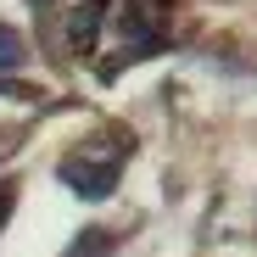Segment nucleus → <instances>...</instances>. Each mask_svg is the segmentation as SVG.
<instances>
[{
	"label": "nucleus",
	"mask_w": 257,
	"mask_h": 257,
	"mask_svg": "<svg viewBox=\"0 0 257 257\" xmlns=\"http://www.w3.org/2000/svg\"><path fill=\"white\" fill-rule=\"evenodd\" d=\"M62 185H73L84 201H101V196H112V185H117V162L106 157V162H67L62 168Z\"/></svg>",
	"instance_id": "nucleus-1"
},
{
	"label": "nucleus",
	"mask_w": 257,
	"mask_h": 257,
	"mask_svg": "<svg viewBox=\"0 0 257 257\" xmlns=\"http://www.w3.org/2000/svg\"><path fill=\"white\" fill-rule=\"evenodd\" d=\"M12 67H23V39L0 23V73H12Z\"/></svg>",
	"instance_id": "nucleus-2"
}]
</instances>
